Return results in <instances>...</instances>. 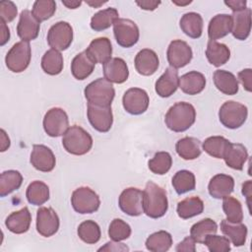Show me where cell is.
Returning a JSON list of instances; mask_svg holds the SVG:
<instances>
[{
    "mask_svg": "<svg viewBox=\"0 0 252 252\" xmlns=\"http://www.w3.org/2000/svg\"><path fill=\"white\" fill-rule=\"evenodd\" d=\"M143 206L144 213L148 217L152 219L163 217L168 209L165 190L153 181H149L143 191Z\"/></svg>",
    "mask_w": 252,
    "mask_h": 252,
    "instance_id": "obj_1",
    "label": "cell"
},
{
    "mask_svg": "<svg viewBox=\"0 0 252 252\" xmlns=\"http://www.w3.org/2000/svg\"><path fill=\"white\" fill-rule=\"evenodd\" d=\"M196 110L194 106L185 101L173 104L166 112L164 122L167 128L173 132H184L195 122Z\"/></svg>",
    "mask_w": 252,
    "mask_h": 252,
    "instance_id": "obj_2",
    "label": "cell"
},
{
    "mask_svg": "<svg viewBox=\"0 0 252 252\" xmlns=\"http://www.w3.org/2000/svg\"><path fill=\"white\" fill-rule=\"evenodd\" d=\"M62 145L69 154L83 156L92 149L93 138L81 126L73 125L69 127L63 135Z\"/></svg>",
    "mask_w": 252,
    "mask_h": 252,
    "instance_id": "obj_3",
    "label": "cell"
},
{
    "mask_svg": "<svg viewBox=\"0 0 252 252\" xmlns=\"http://www.w3.org/2000/svg\"><path fill=\"white\" fill-rule=\"evenodd\" d=\"M84 94L88 103L109 106L114 98L115 91L112 84L105 78H98L85 88Z\"/></svg>",
    "mask_w": 252,
    "mask_h": 252,
    "instance_id": "obj_4",
    "label": "cell"
},
{
    "mask_svg": "<svg viewBox=\"0 0 252 252\" xmlns=\"http://www.w3.org/2000/svg\"><path fill=\"white\" fill-rule=\"evenodd\" d=\"M248 116L247 107L237 101L227 100L219 110L220 123L228 129H237L244 124Z\"/></svg>",
    "mask_w": 252,
    "mask_h": 252,
    "instance_id": "obj_5",
    "label": "cell"
},
{
    "mask_svg": "<svg viewBox=\"0 0 252 252\" xmlns=\"http://www.w3.org/2000/svg\"><path fill=\"white\" fill-rule=\"evenodd\" d=\"M71 204L73 209L82 215L92 214L98 210L100 200L98 195L90 187L77 188L71 197Z\"/></svg>",
    "mask_w": 252,
    "mask_h": 252,
    "instance_id": "obj_6",
    "label": "cell"
},
{
    "mask_svg": "<svg viewBox=\"0 0 252 252\" xmlns=\"http://www.w3.org/2000/svg\"><path fill=\"white\" fill-rule=\"evenodd\" d=\"M32 50L29 42L19 41L15 43L8 51L5 57L7 68L14 73L25 71L30 65Z\"/></svg>",
    "mask_w": 252,
    "mask_h": 252,
    "instance_id": "obj_7",
    "label": "cell"
},
{
    "mask_svg": "<svg viewBox=\"0 0 252 252\" xmlns=\"http://www.w3.org/2000/svg\"><path fill=\"white\" fill-rule=\"evenodd\" d=\"M113 32L116 42L125 48L135 45L140 36L138 26L135 22L129 19L118 18L113 23Z\"/></svg>",
    "mask_w": 252,
    "mask_h": 252,
    "instance_id": "obj_8",
    "label": "cell"
},
{
    "mask_svg": "<svg viewBox=\"0 0 252 252\" xmlns=\"http://www.w3.org/2000/svg\"><path fill=\"white\" fill-rule=\"evenodd\" d=\"M73 41V29L67 22H58L53 25L47 33V42L51 49L66 50Z\"/></svg>",
    "mask_w": 252,
    "mask_h": 252,
    "instance_id": "obj_9",
    "label": "cell"
},
{
    "mask_svg": "<svg viewBox=\"0 0 252 252\" xmlns=\"http://www.w3.org/2000/svg\"><path fill=\"white\" fill-rule=\"evenodd\" d=\"M69 128L68 115L60 107L49 109L43 117V129L50 137H59L65 134Z\"/></svg>",
    "mask_w": 252,
    "mask_h": 252,
    "instance_id": "obj_10",
    "label": "cell"
},
{
    "mask_svg": "<svg viewBox=\"0 0 252 252\" xmlns=\"http://www.w3.org/2000/svg\"><path fill=\"white\" fill-rule=\"evenodd\" d=\"M88 119L93 128L100 133L108 132L113 123L111 105H97L88 103Z\"/></svg>",
    "mask_w": 252,
    "mask_h": 252,
    "instance_id": "obj_11",
    "label": "cell"
},
{
    "mask_svg": "<svg viewBox=\"0 0 252 252\" xmlns=\"http://www.w3.org/2000/svg\"><path fill=\"white\" fill-rule=\"evenodd\" d=\"M119 208L123 213L131 217H138L144 213L143 191L129 187L122 191L118 199Z\"/></svg>",
    "mask_w": 252,
    "mask_h": 252,
    "instance_id": "obj_12",
    "label": "cell"
},
{
    "mask_svg": "<svg viewBox=\"0 0 252 252\" xmlns=\"http://www.w3.org/2000/svg\"><path fill=\"white\" fill-rule=\"evenodd\" d=\"M150 103V98L146 91L140 88H131L125 92L122 97L124 109L133 115L144 113Z\"/></svg>",
    "mask_w": 252,
    "mask_h": 252,
    "instance_id": "obj_13",
    "label": "cell"
},
{
    "mask_svg": "<svg viewBox=\"0 0 252 252\" xmlns=\"http://www.w3.org/2000/svg\"><path fill=\"white\" fill-rule=\"evenodd\" d=\"M167 61L175 69L186 66L192 59L193 52L187 42L181 39L172 40L167 48Z\"/></svg>",
    "mask_w": 252,
    "mask_h": 252,
    "instance_id": "obj_14",
    "label": "cell"
},
{
    "mask_svg": "<svg viewBox=\"0 0 252 252\" xmlns=\"http://www.w3.org/2000/svg\"><path fill=\"white\" fill-rule=\"evenodd\" d=\"M59 228V218L56 212L51 208L41 207L36 212V230L44 236L54 235Z\"/></svg>",
    "mask_w": 252,
    "mask_h": 252,
    "instance_id": "obj_15",
    "label": "cell"
},
{
    "mask_svg": "<svg viewBox=\"0 0 252 252\" xmlns=\"http://www.w3.org/2000/svg\"><path fill=\"white\" fill-rule=\"evenodd\" d=\"M40 29V22L32 15V11H22L17 26V33L22 41L29 42L37 37Z\"/></svg>",
    "mask_w": 252,
    "mask_h": 252,
    "instance_id": "obj_16",
    "label": "cell"
},
{
    "mask_svg": "<svg viewBox=\"0 0 252 252\" xmlns=\"http://www.w3.org/2000/svg\"><path fill=\"white\" fill-rule=\"evenodd\" d=\"M32 165L42 172H49L55 167L56 159L53 152L44 145H33L31 154Z\"/></svg>",
    "mask_w": 252,
    "mask_h": 252,
    "instance_id": "obj_17",
    "label": "cell"
},
{
    "mask_svg": "<svg viewBox=\"0 0 252 252\" xmlns=\"http://www.w3.org/2000/svg\"><path fill=\"white\" fill-rule=\"evenodd\" d=\"M231 17L232 35L239 40H245L251 31V9L245 8L244 10L233 12Z\"/></svg>",
    "mask_w": 252,
    "mask_h": 252,
    "instance_id": "obj_18",
    "label": "cell"
},
{
    "mask_svg": "<svg viewBox=\"0 0 252 252\" xmlns=\"http://www.w3.org/2000/svg\"><path fill=\"white\" fill-rule=\"evenodd\" d=\"M103 75L110 83L122 84L129 77L128 66L122 58H110L103 64Z\"/></svg>",
    "mask_w": 252,
    "mask_h": 252,
    "instance_id": "obj_19",
    "label": "cell"
},
{
    "mask_svg": "<svg viewBox=\"0 0 252 252\" xmlns=\"http://www.w3.org/2000/svg\"><path fill=\"white\" fill-rule=\"evenodd\" d=\"M178 71L175 68L169 66L156 82L155 89L157 94L160 97H168L176 92L178 88Z\"/></svg>",
    "mask_w": 252,
    "mask_h": 252,
    "instance_id": "obj_20",
    "label": "cell"
},
{
    "mask_svg": "<svg viewBox=\"0 0 252 252\" xmlns=\"http://www.w3.org/2000/svg\"><path fill=\"white\" fill-rule=\"evenodd\" d=\"M159 65L157 53L149 48L140 50L135 57L136 71L143 76H151L156 73Z\"/></svg>",
    "mask_w": 252,
    "mask_h": 252,
    "instance_id": "obj_21",
    "label": "cell"
},
{
    "mask_svg": "<svg viewBox=\"0 0 252 252\" xmlns=\"http://www.w3.org/2000/svg\"><path fill=\"white\" fill-rule=\"evenodd\" d=\"M234 188V180L227 174H217L213 176L209 182V194L215 199H223L229 196Z\"/></svg>",
    "mask_w": 252,
    "mask_h": 252,
    "instance_id": "obj_22",
    "label": "cell"
},
{
    "mask_svg": "<svg viewBox=\"0 0 252 252\" xmlns=\"http://www.w3.org/2000/svg\"><path fill=\"white\" fill-rule=\"evenodd\" d=\"M32 221V215L27 207H24L20 211L10 214L6 220V227L13 233L21 234L29 230Z\"/></svg>",
    "mask_w": 252,
    "mask_h": 252,
    "instance_id": "obj_23",
    "label": "cell"
},
{
    "mask_svg": "<svg viewBox=\"0 0 252 252\" xmlns=\"http://www.w3.org/2000/svg\"><path fill=\"white\" fill-rule=\"evenodd\" d=\"M87 53L93 58L95 63L104 64L111 58L112 46L111 42L107 37H97L91 41Z\"/></svg>",
    "mask_w": 252,
    "mask_h": 252,
    "instance_id": "obj_24",
    "label": "cell"
},
{
    "mask_svg": "<svg viewBox=\"0 0 252 252\" xmlns=\"http://www.w3.org/2000/svg\"><path fill=\"white\" fill-rule=\"evenodd\" d=\"M248 158L247 149L242 144L230 143L227 145L222 158L224 159L227 166L236 169L242 170L245 161Z\"/></svg>",
    "mask_w": 252,
    "mask_h": 252,
    "instance_id": "obj_25",
    "label": "cell"
},
{
    "mask_svg": "<svg viewBox=\"0 0 252 252\" xmlns=\"http://www.w3.org/2000/svg\"><path fill=\"white\" fill-rule=\"evenodd\" d=\"M178 87L187 94L194 95L200 94L206 87L205 76L197 71H191L179 78Z\"/></svg>",
    "mask_w": 252,
    "mask_h": 252,
    "instance_id": "obj_26",
    "label": "cell"
},
{
    "mask_svg": "<svg viewBox=\"0 0 252 252\" xmlns=\"http://www.w3.org/2000/svg\"><path fill=\"white\" fill-rule=\"evenodd\" d=\"M94 66L95 62L85 50L77 54L72 60L71 72L75 79L85 80L93 73Z\"/></svg>",
    "mask_w": 252,
    "mask_h": 252,
    "instance_id": "obj_27",
    "label": "cell"
},
{
    "mask_svg": "<svg viewBox=\"0 0 252 252\" xmlns=\"http://www.w3.org/2000/svg\"><path fill=\"white\" fill-rule=\"evenodd\" d=\"M232 22L230 15L218 14L209 23L208 35L211 40H216L227 35L231 32Z\"/></svg>",
    "mask_w": 252,
    "mask_h": 252,
    "instance_id": "obj_28",
    "label": "cell"
},
{
    "mask_svg": "<svg viewBox=\"0 0 252 252\" xmlns=\"http://www.w3.org/2000/svg\"><path fill=\"white\" fill-rule=\"evenodd\" d=\"M217 89L227 95H232L238 92V81L236 77L225 70H217L213 76Z\"/></svg>",
    "mask_w": 252,
    "mask_h": 252,
    "instance_id": "obj_29",
    "label": "cell"
},
{
    "mask_svg": "<svg viewBox=\"0 0 252 252\" xmlns=\"http://www.w3.org/2000/svg\"><path fill=\"white\" fill-rule=\"evenodd\" d=\"M221 232L232 242L234 246H242L246 242L247 226L241 222L232 223L226 220L220 221Z\"/></svg>",
    "mask_w": 252,
    "mask_h": 252,
    "instance_id": "obj_30",
    "label": "cell"
},
{
    "mask_svg": "<svg viewBox=\"0 0 252 252\" xmlns=\"http://www.w3.org/2000/svg\"><path fill=\"white\" fill-rule=\"evenodd\" d=\"M182 32L192 38H199L203 32V19L200 14L189 12L184 14L179 22Z\"/></svg>",
    "mask_w": 252,
    "mask_h": 252,
    "instance_id": "obj_31",
    "label": "cell"
},
{
    "mask_svg": "<svg viewBox=\"0 0 252 252\" xmlns=\"http://www.w3.org/2000/svg\"><path fill=\"white\" fill-rule=\"evenodd\" d=\"M206 57L213 66L220 67L229 60L230 50L223 43L210 40L206 49Z\"/></svg>",
    "mask_w": 252,
    "mask_h": 252,
    "instance_id": "obj_32",
    "label": "cell"
},
{
    "mask_svg": "<svg viewBox=\"0 0 252 252\" xmlns=\"http://www.w3.org/2000/svg\"><path fill=\"white\" fill-rule=\"evenodd\" d=\"M176 153L186 160H192L201 156V143L194 137H184L177 141L175 145Z\"/></svg>",
    "mask_w": 252,
    "mask_h": 252,
    "instance_id": "obj_33",
    "label": "cell"
},
{
    "mask_svg": "<svg viewBox=\"0 0 252 252\" xmlns=\"http://www.w3.org/2000/svg\"><path fill=\"white\" fill-rule=\"evenodd\" d=\"M177 215L179 218L186 220L193 218L195 216H198L203 213L204 211V203L203 201L197 197V196H192L188 197L182 201H180L177 204Z\"/></svg>",
    "mask_w": 252,
    "mask_h": 252,
    "instance_id": "obj_34",
    "label": "cell"
},
{
    "mask_svg": "<svg viewBox=\"0 0 252 252\" xmlns=\"http://www.w3.org/2000/svg\"><path fill=\"white\" fill-rule=\"evenodd\" d=\"M26 197L30 204L40 206L49 199V187L42 181H32L27 188Z\"/></svg>",
    "mask_w": 252,
    "mask_h": 252,
    "instance_id": "obj_35",
    "label": "cell"
},
{
    "mask_svg": "<svg viewBox=\"0 0 252 252\" xmlns=\"http://www.w3.org/2000/svg\"><path fill=\"white\" fill-rule=\"evenodd\" d=\"M118 11L115 8H107L95 13L91 19V28L95 32L108 29L118 19Z\"/></svg>",
    "mask_w": 252,
    "mask_h": 252,
    "instance_id": "obj_36",
    "label": "cell"
},
{
    "mask_svg": "<svg viewBox=\"0 0 252 252\" xmlns=\"http://www.w3.org/2000/svg\"><path fill=\"white\" fill-rule=\"evenodd\" d=\"M217 231V222L212 219H204L192 225L190 229V236L195 240V242L204 244L207 236L215 234Z\"/></svg>",
    "mask_w": 252,
    "mask_h": 252,
    "instance_id": "obj_37",
    "label": "cell"
},
{
    "mask_svg": "<svg viewBox=\"0 0 252 252\" xmlns=\"http://www.w3.org/2000/svg\"><path fill=\"white\" fill-rule=\"evenodd\" d=\"M23 183V176L18 170H6L0 175V196L5 197L19 189Z\"/></svg>",
    "mask_w": 252,
    "mask_h": 252,
    "instance_id": "obj_38",
    "label": "cell"
},
{
    "mask_svg": "<svg viewBox=\"0 0 252 252\" xmlns=\"http://www.w3.org/2000/svg\"><path fill=\"white\" fill-rule=\"evenodd\" d=\"M172 245L171 234L165 230L152 233L146 240V247L152 252H165Z\"/></svg>",
    "mask_w": 252,
    "mask_h": 252,
    "instance_id": "obj_39",
    "label": "cell"
},
{
    "mask_svg": "<svg viewBox=\"0 0 252 252\" xmlns=\"http://www.w3.org/2000/svg\"><path fill=\"white\" fill-rule=\"evenodd\" d=\"M42 70L51 76L58 75L63 70V56L60 51L49 49L47 50L41 59Z\"/></svg>",
    "mask_w": 252,
    "mask_h": 252,
    "instance_id": "obj_40",
    "label": "cell"
},
{
    "mask_svg": "<svg viewBox=\"0 0 252 252\" xmlns=\"http://www.w3.org/2000/svg\"><path fill=\"white\" fill-rule=\"evenodd\" d=\"M172 186L177 194L181 195L195 189V175L186 169L177 171L172 177Z\"/></svg>",
    "mask_w": 252,
    "mask_h": 252,
    "instance_id": "obj_41",
    "label": "cell"
},
{
    "mask_svg": "<svg viewBox=\"0 0 252 252\" xmlns=\"http://www.w3.org/2000/svg\"><path fill=\"white\" fill-rule=\"evenodd\" d=\"M222 210L226 220L232 223L241 222L243 220V211L241 203L234 197L226 196L222 201Z\"/></svg>",
    "mask_w": 252,
    "mask_h": 252,
    "instance_id": "obj_42",
    "label": "cell"
},
{
    "mask_svg": "<svg viewBox=\"0 0 252 252\" xmlns=\"http://www.w3.org/2000/svg\"><path fill=\"white\" fill-rule=\"evenodd\" d=\"M229 141L222 136H212L203 143V150L213 158H222Z\"/></svg>",
    "mask_w": 252,
    "mask_h": 252,
    "instance_id": "obj_43",
    "label": "cell"
},
{
    "mask_svg": "<svg viewBox=\"0 0 252 252\" xmlns=\"http://www.w3.org/2000/svg\"><path fill=\"white\" fill-rule=\"evenodd\" d=\"M79 237L87 244H94L100 239V228L94 220H85L78 227Z\"/></svg>",
    "mask_w": 252,
    "mask_h": 252,
    "instance_id": "obj_44",
    "label": "cell"
},
{
    "mask_svg": "<svg viewBox=\"0 0 252 252\" xmlns=\"http://www.w3.org/2000/svg\"><path fill=\"white\" fill-rule=\"evenodd\" d=\"M172 158L167 152H158L148 162L149 169L158 175L165 174L171 167Z\"/></svg>",
    "mask_w": 252,
    "mask_h": 252,
    "instance_id": "obj_45",
    "label": "cell"
},
{
    "mask_svg": "<svg viewBox=\"0 0 252 252\" xmlns=\"http://www.w3.org/2000/svg\"><path fill=\"white\" fill-rule=\"evenodd\" d=\"M56 11V3L53 0H37L32 5V13L38 22L46 21Z\"/></svg>",
    "mask_w": 252,
    "mask_h": 252,
    "instance_id": "obj_46",
    "label": "cell"
},
{
    "mask_svg": "<svg viewBox=\"0 0 252 252\" xmlns=\"http://www.w3.org/2000/svg\"><path fill=\"white\" fill-rule=\"evenodd\" d=\"M108 235L114 241L125 240L131 235V227L121 219H114L109 225Z\"/></svg>",
    "mask_w": 252,
    "mask_h": 252,
    "instance_id": "obj_47",
    "label": "cell"
},
{
    "mask_svg": "<svg viewBox=\"0 0 252 252\" xmlns=\"http://www.w3.org/2000/svg\"><path fill=\"white\" fill-rule=\"evenodd\" d=\"M204 244L211 252H228L230 250V240L226 236L210 234L205 239Z\"/></svg>",
    "mask_w": 252,
    "mask_h": 252,
    "instance_id": "obj_48",
    "label": "cell"
},
{
    "mask_svg": "<svg viewBox=\"0 0 252 252\" xmlns=\"http://www.w3.org/2000/svg\"><path fill=\"white\" fill-rule=\"evenodd\" d=\"M18 14L17 6L12 1L0 2V17L5 23L12 22Z\"/></svg>",
    "mask_w": 252,
    "mask_h": 252,
    "instance_id": "obj_49",
    "label": "cell"
},
{
    "mask_svg": "<svg viewBox=\"0 0 252 252\" xmlns=\"http://www.w3.org/2000/svg\"><path fill=\"white\" fill-rule=\"evenodd\" d=\"M238 79L240 80L243 88L247 92L252 91V70L250 68L243 69L238 73Z\"/></svg>",
    "mask_w": 252,
    "mask_h": 252,
    "instance_id": "obj_50",
    "label": "cell"
},
{
    "mask_svg": "<svg viewBox=\"0 0 252 252\" xmlns=\"http://www.w3.org/2000/svg\"><path fill=\"white\" fill-rule=\"evenodd\" d=\"M175 251L181 252V251H186V252H195L196 247H195V240L191 236H187L184 238L180 243L177 244Z\"/></svg>",
    "mask_w": 252,
    "mask_h": 252,
    "instance_id": "obj_51",
    "label": "cell"
},
{
    "mask_svg": "<svg viewBox=\"0 0 252 252\" xmlns=\"http://www.w3.org/2000/svg\"><path fill=\"white\" fill-rule=\"evenodd\" d=\"M98 251H129V248L125 244L120 243L119 241L112 240L105 243V245L100 247Z\"/></svg>",
    "mask_w": 252,
    "mask_h": 252,
    "instance_id": "obj_52",
    "label": "cell"
},
{
    "mask_svg": "<svg viewBox=\"0 0 252 252\" xmlns=\"http://www.w3.org/2000/svg\"><path fill=\"white\" fill-rule=\"evenodd\" d=\"M136 4L143 10L147 11H154L156 10L158 5L160 4V1H152V0H143V1H136Z\"/></svg>",
    "mask_w": 252,
    "mask_h": 252,
    "instance_id": "obj_53",
    "label": "cell"
},
{
    "mask_svg": "<svg viewBox=\"0 0 252 252\" xmlns=\"http://www.w3.org/2000/svg\"><path fill=\"white\" fill-rule=\"evenodd\" d=\"M224 4L228 6L233 12L244 10L246 8L247 2L245 0H229V1H224Z\"/></svg>",
    "mask_w": 252,
    "mask_h": 252,
    "instance_id": "obj_54",
    "label": "cell"
},
{
    "mask_svg": "<svg viewBox=\"0 0 252 252\" xmlns=\"http://www.w3.org/2000/svg\"><path fill=\"white\" fill-rule=\"evenodd\" d=\"M251 187H252L251 180H247L242 184V194L244 195V197H246V202H247L249 212H251V210H250V206H251Z\"/></svg>",
    "mask_w": 252,
    "mask_h": 252,
    "instance_id": "obj_55",
    "label": "cell"
},
{
    "mask_svg": "<svg viewBox=\"0 0 252 252\" xmlns=\"http://www.w3.org/2000/svg\"><path fill=\"white\" fill-rule=\"evenodd\" d=\"M0 24H1V40H0V45L3 46L10 39V31H9V28L6 26L5 22H3L1 20Z\"/></svg>",
    "mask_w": 252,
    "mask_h": 252,
    "instance_id": "obj_56",
    "label": "cell"
},
{
    "mask_svg": "<svg viewBox=\"0 0 252 252\" xmlns=\"http://www.w3.org/2000/svg\"><path fill=\"white\" fill-rule=\"evenodd\" d=\"M0 133H1V152H5L10 147V139L3 129L0 130Z\"/></svg>",
    "mask_w": 252,
    "mask_h": 252,
    "instance_id": "obj_57",
    "label": "cell"
},
{
    "mask_svg": "<svg viewBox=\"0 0 252 252\" xmlns=\"http://www.w3.org/2000/svg\"><path fill=\"white\" fill-rule=\"evenodd\" d=\"M62 3L69 9H77L82 4L81 1H70V0H63Z\"/></svg>",
    "mask_w": 252,
    "mask_h": 252,
    "instance_id": "obj_58",
    "label": "cell"
},
{
    "mask_svg": "<svg viewBox=\"0 0 252 252\" xmlns=\"http://www.w3.org/2000/svg\"><path fill=\"white\" fill-rule=\"evenodd\" d=\"M86 3L89 4V5L92 6V7L96 8V7H99L100 5L106 3V1H102V2H101V1H86Z\"/></svg>",
    "mask_w": 252,
    "mask_h": 252,
    "instance_id": "obj_59",
    "label": "cell"
},
{
    "mask_svg": "<svg viewBox=\"0 0 252 252\" xmlns=\"http://www.w3.org/2000/svg\"><path fill=\"white\" fill-rule=\"evenodd\" d=\"M172 3L178 5V6H184V5H187V4H190L191 1H186V2H176L175 0H172Z\"/></svg>",
    "mask_w": 252,
    "mask_h": 252,
    "instance_id": "obj_60",
    "label": "cell"
}]
</instances>
